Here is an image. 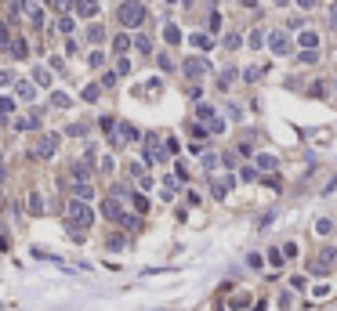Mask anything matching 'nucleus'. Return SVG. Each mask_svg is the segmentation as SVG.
Returning a JSON list of instances; mask_svg holds the SVG:
<instances>
[{
    "label": "nucleus",
    "instance_id": "26",
    "mask_svg": "<svg viewBox=\"0 0 337 311\" xmlns=\"http://www.w3.org/2000/svg\"><path fill=\"white\" fill-rule=\"evenodd\" d=\"M207 29H210V33H218V29H221V14H218V11L207 14Z\"/></svg>",
    "mask_w": 337,
    "mask_h": 311
},
{
    "label": "nucleus",
    "instance_id": "42",
    "mask_svg": "<svg viewBox=\"0 0 337 311\" xmlns=\"http://www.w3.org/2000/svg\"><path fill=\"white\" fill-rule=\"evenodd\" d=\"M239 178H243V181H254V178H257V170H254V166H243V170H239Z\"/></svg>",
    "mask_w": 337,
    "mask_h": 311
},
{
    "label": "nucleus",
    "instance_id": "40",
    "mask_svg": "<svg viewBox=\"0 0 337 311\" xmlns=\"http://www.w3.org/2000/svg\"><path fill=\"white\" fill-rule=\"evenodd\" d=\"M8 84H15V72L11 69H0V87H8Z\"/></svg>",
    "mask_w": 337,
    "mask_h": 311
},
{
    "label": "nucleus",
    "instance_id": "39",
    "mask_svg": "<svg viewBox=\"0 0 337 311\" xmlns=\"http://www.w3.org/2000/svg\"><path fill=\"white\" fill-rule=\"evenodd\" d=\"M134 210L145 214V210H149V199H145V196H134Z\"/></svg>",
    "mask_w": 337,
    "mask_h": 311
},
{
    "label": "nucleus",
    "instance_id": "45",
    "mask_svg": "<svg viewBox=\"0 0 337 311\" xmlns=\"http://www.w3.org/2000/svg\"><path fill=\"white\" fill-rule=\"evenodd\" d=\"M87 62H91V66H95V69H98V66H102V62H105V54H102V51H95V54H91Z\"/></svg>",
    "mask_w": 337,
    "mask_h": 311
},
{
    "label": "nucleus",
    "instance_id": "30",
    "mask_svg": "<svg viewBox=\"0 0 337 311\" xmlns=\"http://www.w3.org/2000/svg\"><path fill=\"white\" fill-rule=\"evenodd\" d=\"M0 51H11V33H8V26H0Z\"/></svg>",
    "mask_w": 337,
    "mask_h": 311
},
{
    "label": "nucleus",
    "instance_id": "19",
    "mask_svg": "<svg viewBox=\"0 0 337 311\" xmlns=\"http://www.w3.org/2000/svg\"><path fill=\"white\" fill-rule=\"evenodd\" d=\"M315 232H319V236H330V232H333V221H330V217H319V221H315Z\"/></svg>",
    "mask_w": 337,
    "mask_h": 311
},
{
    "label": "nucleus",
    "instance_id": "1",
    "mask_svg": "<svg viewBox=\"0 0 337 311\" xmlns=\"http://www.w3.org/2000/svg\"><path fill=\"white\" fill-rule=\"evenodd\" d=\"M116 18H120V26H124V29H138V26L149 18L145 0H124V4H120V11H116Z\"/></svg>",
    "mask_w": 337,
    "mask_h": 311
},
{
    "label": "nucleus",
    "instance_id": "21",
    "mask_svg": "<svg viewBox=\"0 0 337 311\" xmlns=\"http://www.w3.org/2000/svg\"><path fill=\"white\" fill-rule=\"evenodd\" d=\"M163 40H167V44L174 48V44H181V33H178L174 26H167V29H163Z\"/></svg>",
    "mask_w": 337,
    "mask_h": 311
},
{
    "label": "nucleus",
    "instance_id": "10",
    "mask_svg": "<svg viewBox=\"0 0 337 311\" xmlns=\"http://www.w3.org/2000/svg\"><path fill=\"white\" fill-rule=\"evenodd\" d=\"M11 54H15V58H29V44H26L22 36H15V40H11Z\"/></svg>",
    "mask_w": 337,
    "mask_h": 311
},
{
    "label": "nucleus",
    "instance_id": "15",
    "mask_svg": "<svg viewBox=\"0 0 337 311\" xmlns=\"http://www.w3.org/2000/svg\"><path fill=\"white\" fill-rule=\"evenodd\" d=\"M189 44H192V48H200V51H210V48H214V40H210V36H203V33H196Z\"/></svg>",
    "mask_w": 337,
    "mask_h": 311
},
{
    "label": "nucleus",
    "instance_id": "43",
    "mask_svg": "<svg viewBox=\"0 0 337 311\" xmlns=\"http://www.w3.org/2000/svg\"><path fill=\"white\" fill-rule=\"evenodd\" d=\"M116 72H120V76H127V72H131V66H127V58H120V62H116Z\"/></svg>",
    "mask_w": 337,
    "mask_h": 311
},
{
    "label": "nucleus",
    "instance_id": "3",
    "mask_svg": "<svg viewBox=\"0 0 337 311\" xmlns=\"http://www.w3.org/2000/svg\"><path fill=\"white\" fill-rule=\"evenodd\" d=\"M55 152H58V134H44L40 142L33 145V156H37V160H51Z\"/></svg>",
    "mask_w": 337,
    "mask_h": 311
},
{
    "label": "nucleus",
    "instance_id": "6",
    "mask_svg": "<svg viewBox=\"0 0 337 311\" xmlns=\"http://www.w3.org/2000/svg\"><path fill=\"white\" fill-rule=\"evenodd\" d=\"M145 156H149V163L167 160V156H163V145H160V138H156V134H149V138H145Z\"/></svg>",
    "mask_w": 337,
    "mask_h": 311
},
{
    "label": "nucleus",
    "instance_id": "35",
    "mask_svg": "<svg viewBox=\"0 0 337 311\" xmlns=\"http://www.w3.org/2000/svg\"><path fill=\"white\" fill-rule=\"evenodd\" d=\"M247 40H250V48H261V44H265V33H261V29H254Z\"/></svg>",
    "mask_w": 337,
    "mask_h": 311
},
{
    "label": "nucleus",
    "instance_id": "11",
    "mask_svg": "<svg viewBox=\"0 0 337 311\" xmlns=\"http://www.w3.org/2000/svg\"><path fill=\"white\" fill-rule=\"evenodd\" d=\"M87 174H91V163H87V160L73 163V181H87Z\"/></svg>",
    "mask_w": 337,
    "mask_h": 311
},
{
    "label": "nucleus",
    "instance_id": "46",
    "mask_svg": "<svg viewBox=\"0 0 337 311\" xmlns=\"http://www.w3.org/2000/svg\"><path fill=\"white\" fill-rule=\"evenodd\" d=\"M330 26L337 29V0H333V4H330Z\"/></svg>",
    "mask_w": 337,
    "mask_h": 311
},
{
    "label": "nucleus",
    "instance_id": "4",
    "mask_svg": "<svg viewBox=\"0 0 337 311\" xmlns=\"http://www.w3.org/2000/svg\"><path fill=\"white\" fill-rule=\"evenodd\" d=\"M265 40H268V51H272V54H279V58H283V54H290V36L283 33V29H275V33H268Z\"/></svg>",
    "mask_w": 337,
    "mask_h": 311
},
{
    "label": "nucleus",
    "instance_id": "9",
    "mask_svg": "<svg viewBox=\"0 0 337 311\" xmlns=\"http://www.w3.org/2000/svg\"><path fill=\"white\" fill-rule=\"evenodd\" d=\"M297 44H301L304 51H315V48H319V36L312 33V29H304V33H301V40H297Z\"/></svg>",
    "mask_w": 337,
    "mask_h": 311
},
{
    "label": "nucleus",
    "instance_id": "47",
    "mask_svg": "<svg viewBox=\"0 0 337 311\" xmlns=\"http://www.w3.org/2000/svg\"><path fill=\"white\" fill-rule=\"evenodd\" d=\"M297 4H301L304 11H308V8H315V0H297Z\"/></svg>",
    "mask_w": 337,
    "mask_h": 311
},
{
    "label": "nucleus",
    "instance_id": "41",
    "mask_svg": "<svg viewBox=\"0 0 337 311\" xmlns=\"http://www.w3.org/2000/svg\"><path fill=\"white\" fill-rule=\"evenodd\" d=\"M11 108H15L11 98H0V116H11Z\"/></svg>",
    "mask_w": 337,
    "mask_h": 311
},
{
    "label": "nucleus",
    "instance_id": "36",
    "mask_svg": "<svg viewBox=\"0 0 337 311\" xmlns=\"http://www.w3.org/2000/svg\"><path fill=\"white\" fill-rule=\"evenodd\" d=\"M98 90H102L98 84H91V87H84V102H95V98H98Z\"/></svg>",
    "mask_w": 337,
    "mask_h": 311
},
{
    "label": "nucleus",
    "instance_id": "18",
    "mask_svg": "<svg viewBox=\"0 0 337 311\" xmlns=\"http://www.w3.org/2000/svg\"><path fill=\"white\" fill-rule=\"evenodd\" d=\"M319 62V51H301L297 54V66H315Z\"/></svg>",
    "mask_w": 337,
    "mask_h": 311
},
{
    "label": "nucleus",
    "instance_id": "48",
    "mask_svg": "<svg viewBox=\"0 0 337 311\" xmlns=\"http://www.w3.org/2000/svg\"><path fill=\"white\" fill-rule=\"evenodd\" d=\"M239 4H243V8H257V0H239Z\"/></svg>",
    "mask_w": 337,
    "mask_h": 311
},
{
    "label": "nucleus",
    "instance_id": "27",
    "mask_svg": "<svg viewBox=\"0 0 337 311\" xmlns=\"http://www.w3.org/2000/svg\"><path fill=\"white\" fill-rule=\"evenodd\" d=\"M261 72H265L261 66H250L247 72H243V80H247V84H254V80H261Z\"/></svg>",
    "mask_w": 337,
    "mask_h": 311
},
{
    "label": "nucleus",
    "instance_id": "20",
    "mask_svg": "<svg viewBox=\"0 0 337 311\" xmlns=\"http://www.w3.org/2000/svg\"><path fill=\"white\" fill-rule=\"evenodd\" d=\"M113 48H116V54H124V51L131 48V36H127V33H120V36L113 40Z\"/></svg>",
    "mask_w": 337,
    "mask_h": 311
},
{
    "label": "nucleus",
    "instance_id": "24",
    "mask_svg": "<svg viewBox=\"0 0 337 311\" xmlns=\"http://www.w3.org/2000/svg\"><path fill=\"white\" fill-rule=\"evenodd\" d=\"M283 260H286V254H279V250L272 246V250H268V264H272V268H283Z\"/></svg>",
    "mask_w": 337,
    "mask_h": 311
},
{
    "label": "nucleus",
    "instance_id": "17",
    "mask_svg": "<svg viewBox=\"0 0 337 311\" xmlns=\"http://www.w3.org/2000/svg\"><path fill=\"white\" fill-rule=\"evenodd\" d=\"M4 4H8V11H11V22H15V18H19V14L26 11V0H4Z\"/></svg>",
    "mask_w": 337,
    "mask_h": 311
},
{
    "label": "nucleus",
    "instance_id": "25",
    "mask_svg": "<svg viewBox=\"0 0 337 311\" xmlns=\"http://www.w3.org/2000/svg\"><path fill=\"white\" fill-rule=\"evenodd\" d=\"M51 105H55V108H69V94H62V90H55V94H51Z\"/></svg>",
    "mask_w": 337,
    "mask_h": 311
},
{
    "label": "nucleus",
    "instance_id": "16",
    "mask_svg": "<svg viewBox=\"0 0 337 311\" xmlns=\"http://www.w3.org/2000/svg\"><path fill=\"white\" fill-rule=\"evenodd\" d=\"M120 142H138V130L131 123H120Z\"/></svg>",
    "mask_w": 337,
    "mask_h": 311
},
{
    "label": "nucleus",
    "instance_id": "13",
    "mask_svg": "<svg viewBox=\"0 0 337 311\" xmlns=\"http://www.w3.org/2000/svg\"><path fill=\"white\" fill-rule=\"evenodd\" d=\"M73 192H76V199H91V196H95V188H91L87 181H73Z\"/></svg>",
    "mask_w": 337,
    "mask_h": 311
},
{
    "label": "nucleus",
    "instance_id": "23",
    "mask_svg": "<svg viewBox=\"0 0 337 311\" xmlns=\"http://www.w3.org/2000/svg\"><path fill=\"white\" fill-rule=\"evenodd\" d=\"M272 166H275V156H268V152L257 156V170H272Z\"/></svg>",
    "mask_w": 337,
    "mask_h": 311
},
{
    "label": "nucleus",
    "instance_id": "14",
    "mask_svg": "<svg viewBox=\"0 0 337 311\" xmlns=\"http://www.w3.org/2000/svg\"><path fill=\"white\" fill-rule=\"evenodd\" d=\"M228 184H232V181H228V178H221V181H214V184H210V192H214V199H225V196H228Z\"/></svg>",
    "mask_w": 337,
    "mask_h": 311
},
{
    "label": "nucleus",
    "instance_id": "38",
    "mask_svg": "<svg viewBox=\"0 0 337 311\" xmlns=\"http://www.w3.org/2000/svg\"><path fill=\"white\" fill-rule=\"evenodd\" d=\"M156 62H160V69H163V72H171V69H174V62H171V54H160Z\"/></svg>",
    "mask_w": 337,
    "mask_h": 311
},
{
    "label": "nucleus",
    "instance_id": "33",
    "mask_svg": "<svg viewBox=\"0 0 337 311\" xmlns=\"http://www.w3.org/2000/svg\"><path fill=\"white\" fill-rule=\"evenodd\" d=\"M33 76H37V87H48V84H51V72H48V69H37Z\"/></svg>",
    "mask_w": 337,
    "mask_h": 311
},
{
    "label": "nucleus",
    "instance_id": "8",
    "mask_svg": "<svg viewBox=\"0 0 337 311\" xmlns=\"http://www.w3.org/2000/svg\"><path fill=\"white\" fill-rule=\"evenodd\" d=\"M102 214L109 217V221H120V217H124V210H120L116 199H105V203H102Z\"/></svg>",
    "mask_w": 337,
    "mask_h": 311
},
{
    "label": "nucleus",
    "instance_id": "5",
    "mask_svg": "<svg viewBox=\"0 0 337 311\" xmlns=\"http://www.w3.org/2000/svg\"><path fill=\"white\" fill-rule=\"evenodd\" d=\"M181 69H185V76H189V80H203V76L210 72L207 58H185V66H181Z\"/></svg>",
    "mask_w": 337,
    "mask_h": 311
},
{
    "label": "nucleus",
    "instance_id": "32",
    "mask_svg": "<svg viewBox=\"0 0 337 311\" xmlns=\"http://www.w3.org/2000/svg\"><path fill=\"white\" fill-rule=\"evenodd\" d=\"M134 48L142 51V54H152V44H149V36H138V40H134Z\"/></svg>",
    "mask_w": 337,
    "mask_h": 311
},
{
    "label": "nucleus",
    "instance_id": "2",
    "mask_svg": "<svg viewBox=\"0 0 337 311\" xmlns=\"http://www.w3.org/2000/svg\"><path fill=\"white\" fill-rule=\"evenodd\" d=\"M66 217H69L73 236H80V228H91V221H95V210L87 206V199H73V203L66 206Z\"/></svg>",
    "mask_w": 337,
    "mask_h": 311
},
{
    "label": "nucleus",
    "instance_id": "29",
    "mask_svg": "<svg viewBox=\"0 0 337 311\" xmlns=\"http://www.w3.org/2000/svg\"><path fill=\"white\" fill-rule=\"evenodd\" d=\"M29 210H33V214H40V210H44V199H40V192H29Z\"/></svg>",
    "mask_w": 337,
    "mask_h": 311
},
{
    "label": "nucleus",
    "instance_id": "34",
    "mask_svg": "<svg viewBox=\"0 0 337 311\" xmlns=\"http://www.w3.org/2000/svg\"><path fill=\"white\" fill-rule=\"evenodd\" d=\"M29 11V22H33V26H44V11L40 8H26Z\"/></svg>",
    "mask_w": 337,
    "mask_h": 311
},
{
    "label": "nucleus",
    "instance_id": "22",
    "mask_svg": "<svg viewBox=\"0 0 337 311\" xmlns=\"http://www.w3.org/2000/svg\"><path fill=\"white\" fill-rule=\"evenodd\" d=\"M87 40H95V44H98V40H105V26H98V22H95V26L87 29Z\"/></svg>",
    "mask_w": 337,
    "mask_h": 311
},
{
    "label": "nucleus",
    "instance_id": "37",
    "mask_svg": "<svg viewBox=\"0 0 337 311\" xmlns=\"http://www.w3.org/2000/svg\"><path fill=\"white\" fill-rule=\"evenodd\" d=\"M189 130H192V138H196V142H203V138H207V127H200V123H192Z\"/></svg>",
    "mask_w": 337,
    "mask_h": 311
},
{
    "label": "nucleus",
    "instance_id": "31",
    "mask_svg": "<svg viewBox=\"0 0 337 311\" xmlns=\"http://www.w3.org/2000/svg\"><path fill=\"white\" fill-rule=\"evenodd\" d=\"M221 44H225V51H236V48H239V44H243V40H239L236 33H228V36H225Z\"/></svg>",
    "mask_w": 337,
    "mask_h": 311
},
{
    "label": "nucleus",
    "instance_id": "49",
    "mask_svg": "<svg viewBox=\"0 0 337 311\" xmlns=\"http://www.w3.org/2000/svg\"><path fill=\"white\" fill-rule=\"evenodd\" d=\"M0 206H4V192H0Z\"/></svg>",
    "mask_w": 337,
    "mask_h": 311
},
{
    "label": "nucleus",
    "instance_id": "44",
    "mask_svg": "<svg viewBox=\"0 0 337 311\" xmlns=\"http://www.w3.org/2000/svg\"><path fill=\"white\" fill-rule=\"evenodd\" d=\"M84 130H87L84 123H73V127H69V134H73V138H84Z\"/></svg>",
    "mask_w": 337,
    "mask_h": 311
},
{
    "label": "nucleus",
    "instance_id": "12",
    "mask_svg": "<svg viewBox=\"0 0 337 311\" xmlns=\"http://www.w3.org/2000/svg\"><path fill=\"white\" fill-rule=\"evenodd\" d=\"M15 90H19V98H26V102H33V94H37V87H33V84H26V80L15 84Z\"/></svg>",
    "mask_w": 337,
    "mask_h": 311
},
{
    "label": "nucleus",
    "instance_id": "7",
    "mask_svg": "<svg viewBox=\"0 0 337 311\" xmlns=\"http://www.w3.org/2000/svg\"><path fill=\"white\" fill-rule=\"evenodd\" d=\"M73 8H76L80 18H95V14H98V0H73Z\"/></svg>",
    "mask_w": 337,
    "mask_h": 311
},
{
    "label": "nucleus",
    "instance_id": "28",
    "mask_svg": "<svg viewBox=\"0 0 337 311\" xmlns=\"http://www.w3.org/2000/svg\"><path fill=\"white\" fill-rule=\"evenodd\" d=\"M196 116H200V120H207V123H210V120H218V116H214V108H210V105H196Z\"/></svg>",
    "mask_w": 337,
    "mask_h": 311
}]
</instances>
